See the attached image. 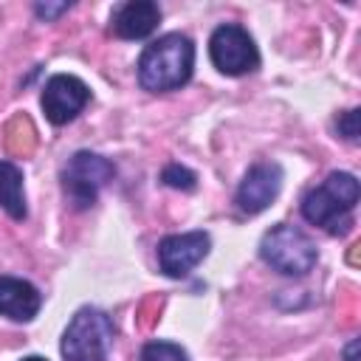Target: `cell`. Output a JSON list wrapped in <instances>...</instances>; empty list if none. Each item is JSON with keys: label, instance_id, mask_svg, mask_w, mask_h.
I'll return each mask as SVG.
<instances>
[{"label": "cell", "instance_id": "obj_1", "mask_svg": "<svg viewBox=\"0 0 361 361\" xmlns=\"http://www.w3.org/2000/svg\"><path fill=\"white\" fill-rule=\"evenodd\" d=\"M195 45L186 34H164L149 42L138 59V82L149 93L178 90L192 79Z\"/></svg>", "mask_w": 361, "mask_h": 361}, {"label": "cell", "instance_id": "obj_2", "mask_svg": "<svg viewBox=\"0 0 361 361\" xmlns=\"http://www.w3.org/2000/svg\"><path fill=\"white\" fill-rule=\"evenodd\" d=\"M358 180L350 172H330L302 200V217L327 234H347L353 226V209L358 203Z\"/></svg>", "mask_w": 361, "mask_h": 361}, {"label": "cell", "instance_id": "obj_3", "mask_svg": "<svg viewBox=\"0 0 361 361\" xmlns=\"http://www.w3.org/2000/svg\"><path fill=\"white\" fill-rule=\"evenodd\" d=\"M259 257L265 265H271L274 271H279L285 276H305L313 271V265L319 259V248L302 228H296L290 223H276L274 228H268L262 234Z\"/></svg>", "mask_w": 361, "mask_h": 361}, {"label": "cell", "instance_id": "obj_4", "mask_svg": "<svg viewBox=\"0 0 361 361\" xmlns=\"http://www.w3.org/2000/svg\"><path fill=\"white\" fill-rule=\"evenodd\" d=\"M65 361H107L113 350V322L99 307H79L59 344Z\"/></svg>", "mask_w": 361, "mask_h": 361}, {"label": "cell", "instance_id": "obj_5", "mask_svg": "<svg viewBox=\"0 0 361 361\" xmlns=\"http://www.w3.org/2000/svg\"><path fill=\"white\" fill-rule=\"evenodd\" d=\"M116 175L113 161H107L99 152H76L65 169H62V189L73 209H90L99 197V192L107 186V180Z\"/></svg>", "mask_w": 361, "mask_h": 361}, {"label": "cell", "instance_id": "obj_6", "mask_svg": "<svg viewBox=\"0 0 361 361\" xmlns=\"http://www.w3.org/2000/svg\"><path fill=\"white\" fill-rule=\"evenodd\" d=\"M212 65L226 76H243L259 68V51L251 34L237 23H223L209 37Z\"/></svg>", "mask_w": 361, "mask_h": 361}, {"label": "cell", "instance_id": "obj_7", "mask_svg": "<svg viewBox=\"0 0 361 361\" xmlns=\"http://www.w3.org/2000/svg\"><path fill=\"white\" fill-rule=\"evenodd\" d=\"M87 102H90V90L73 73H56V76H51L45 82V87H42V96H39L42 113H45V118L54 127H62V124L73 121L85 110Z\"/></svg>", "mask_w": 361, "mask_h": 361}, {"label": "cell", "instance_id": "obj_8", "mask_svg": "<svg viewBox=\"0 0 361 361\" xmlns=\"http://www.w3.org/2000/svg\"><path fill=\"white\" fill-rule=\"evenodd\" d=\"M212 240L206 231H186V234H169L158 243V265L166 276L180 279L192 274L209 254Z\"/></svg>", "mask_w": 361, "mask_h": 361}, {"label": "cell", "instance_id": "obj_9", "mask_svg": "<svg viewBox=\"0 0 361 361\" xmlns=\"http://www.w3.org/2000/svg\"><path fill=\"white\" fill-rule=\"evenodd\" d=\"M279 189H282V166L276 161H259L240 180L237 206L243 214H259L276 200Z\"/></svg>", "mask_w": 361, "mask_h": 361}, {"label": "cell", "instance_id": "obj_10", "mask_svg": "<svg viewBox=\"0 0 361 361\" xmlns=\"http://www.w3.org/2000/svg\"><path fill=\"white\" fill-rule=\"evenodd\" d=\"M161 23V8L152 0H127L110 17V31L121 39H144Z\"/></svg>", "mask_w": 361, "mask_h": 361}, {"label": "cell", "instance_id": "obj_11", "mask_svg": "<svg viewBox=\"0 0 361 361\" xmlns=\"http://www.w3.org/2000/svg\"><path fill=\"white\" fill-rule=\"evenodd\" d=\"M42 307V293L20 276H0V316L11 322H31Z\"/></svg>", "mask_w": 361, "mask_h": 361}, {"label": "cell", "instance_id": "obj_12", "mask_svg": "<svg viewBox=\"0 0 361 361\" xmlns=\"http://www.w3.org/2000/svg\"><path fill=\"white\" fill-rule=\"evenodd\" d=\"M0 209L11 220L25 217V189H23V169L11 161H0Z\"/></svg>", "mask_w": 361, "mask_h": 361}, {"label": "cell", "instance_id": "obj_13", "mask_svg": "<svg viewBox=\"0 0 361 361\" xmlns=\"http://www.w3.org/2000/svg\"><path fill=\"white\" fill-rule=\"evenodd\" d=\"M34 141H37V133H34V124L28 116H14L6 127V147L11 155H28L34 149Z\"/></svg>", "mask_w": 361, "mask_h": 361}, {"label": "cell", "instance_id": "obj_14", "mask_svg": "<svg viewBox=\"0 0 361 361\" xmlns=\"http://www.w3.org/2000/svg\"><path fill=\"white\" fill-rule=\"evenodd\" d=\"M141 361H189V353L175 341H147L141 350Z\"/></svg>", "mask_w": 361, "mask_h": 361}, {"label": "cell", "instance_id": "obj_15", "mask_svg": "<svg viewBox=\"0 0 361 361\" xmlns=\"http://www.w3.org/2000/svg\"><path fill=\"white\" fill-rule=\"evenodd\" d=\"M161 180H164L166 186H172V189H183V192H192V189L197 186V175H195L192 169L180 166V164H169V166H164Z\"/></svg>", "mask_w": 361, "mask_h": 361}, {"label": "cell", "instance_id": "obj_16", "mask_svg": "<svg viewBox=\"0 0 361 361\" xmlns=\"http://www.w3.org/2000/svg\"><path fill=\"white\" fill-rule=\"evenodd\" d=\"M358 118H361V110H358V107L341 113V116L336 118V130H338V135L347 138V141H358Z\"/></svg>", "mask_w": 361, "mask_h": 361}, {"label": "cell", "instance_id": "obj_17", "mask_svg": "<svg viewBox=\"0 0 361 361\" xmlns=\"http://www.w3.org/2000/svg\"><path fill=\"white\" fill-rule=\"evenodd\" d=\"M68 8H71V3H37V6H34L37 17H39V20H45V23L56 20V17H59V14H65Z\"/></svg>", "mask_w": 361, "mask_h": 361}, {"label": "cell", "instance_id": "obj_18", "mask_svg": "<svg viewBox=\"0 0 361 361\" xmlns=\"http://www.w3.org/2000/svg\"><path fill=\"white\" fill-rule=\"evenodd\" d=\"M344 358H347V361H358V338H353V341L344 347Z\"/></svg>", "mask_w": 361, "mask_h": 361}, {"label": "cell", "instance_id": "obj_19", "mask_svg": "<svg viewBox=\"0 0 361 361\" xmlns=\"http://www.w3.org/2000/svg\"><path fill=\"white\" fill-rule=\"evenodd\" d=\"M20 361H48V358H42V355H25V358H20Z\"/></svg>", "mask_w": 361, "mask_h": 361}]
</instances>
